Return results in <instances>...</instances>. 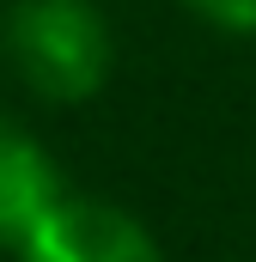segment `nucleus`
I'll return each mask as SVG.
<instances>
[{"label": "nucleus", "instance_id": "20e7f679", "mask_svg": "<svg viewBox=\"0 0 256 262\" xmlns=\"http://www.w3.org/2000/svg\"><path fill=\"white\" fill-rule=\"evenodd\" d=\"M183 6L226 37H256V0H183Z\"/></svg>", "mask_w": 256, "mask_h": 262}, {"label": "nucleus", "instance_id": "f03ea898", "mask_svg": "<svg viewBox=\"0 0 256 262\" xmlns=\"http://www.w3.org/2000/svg\"><path fill=\"white\" fill-rule=\"evenodd\" d=\"M12 262H165V256L146 220H134L128 207L104 195L67 189V201L12 250Z\"/></svg>", "mask_w": 256, "mask_h": 262}, {"label": "nucleus", "instance_id": "7ed1b4c3", "mask_svg": "<svg viewBox=\"0 0 256 262\" xmlns=\"http://www.w3.org/2000/svg\"><path fill=\"white\" fill-rule=\"evenodd\" d=\"M61 201H67V177L55 165V152L18 116L0 110V250L12 256Z\"/></svg>", "mask_w": 256, "mask_h": 262}, {"label": "nucleus", "instance_id": "f257e3e1", "mask_svg": "<svg viewBox=\"0 0 256 262\" xmlns=\"http://www.w3.org/2000/svg\"><path fill=\"white\" fill-rule=\"evenodd\" d=\"M0 49L18 85L43 104H92L116 73V31L98 0H12Z\"/></svg>", "mask_w": 256, "mask_h": 262}]
</instances>
